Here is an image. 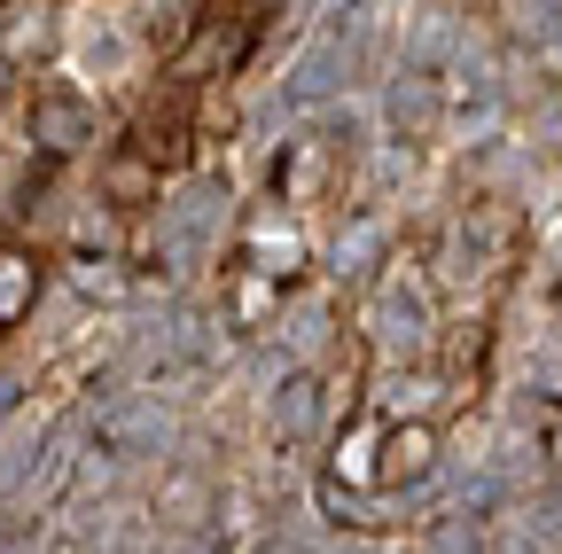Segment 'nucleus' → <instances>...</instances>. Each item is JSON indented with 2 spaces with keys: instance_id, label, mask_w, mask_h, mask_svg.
I'll use <instances>...</instances> for the list:
<instances>
[{
  "instance_id": "f03ea898",
  "label": "nucleus",
  "mask_w": 562,
  "mask_h": 554,
  "mask_svg": "<svg viewBox=\"0 0 562 554\" xmlns=\"http://www.w3.org/2000/svg\"><path fill=\"white\" fill-rule=\"evenodd\" d=\"M438 414H391V422H375V414L360 406L336 438V468L351 484H368V493H398V484H422L438 468Z\"/></svg>"
},
{
  "instance_id": "7ed1b4c3",
  "label": "nucleus",
  "mask_w": 562,
  "mask_h": 554,
  "mask_svg": "<svg viewBox=\"0 0 562 554\" xmlns=\"http://www.w3.org/2000/svg\"><path fill=\"white\" fill-rule=\"evenodd\" d=\"M102 102L87 87H70V79H40L24 87V149L40 165H70V157H102Z\"/></svg>"
},
{
  "instance_id": "39448f33",
  "label": "nucleus",
  "mask_w": 562,
  "mask_h": 554,
  "mask_svg": "<svg viewBox=\"0 0 562 554\" xmlns=\"http://www.w3.org/2000/svg\"><path fill=\"white\" fill-rule=\"evenodd\" d=\"M40 290H47V258H40L32 242H0V343L32 320Z\"/></svg>"
},
{
  "instance_id": "20e7f679",
  "label": "nucleus",
  "mask_w": 562,
  "mask_h": 554,
  "mask_svg": "<svg viewBox=\"0 0 562 554\" xmlns=\"http://www.w3.org/2000/svg\"><path fill=\"white\" fill-rule=\"evenodd\" d=\"M157 195H165V172L140 157L133 142H110L102 157H94V203L102 212H157Z\"/></svg>"
},
{
  "instance_id": "f257e3e1",
  "label": "nucleus",
  "mask_w": 562,
  "mask_h": 554,
  "mask_svg": "<svg viewBox=\"0 0 562 554\" xmlns=\"http://www.w3.org/2000/svg\"><path fill=\"white\" fill-rule=\"evenodd\" d=\"M297 273H305L297 219L281 212V203H258V212L235 227V250H227V320L235 328H258L281 297H290Z\"/></svg>"
}]
</instances>
